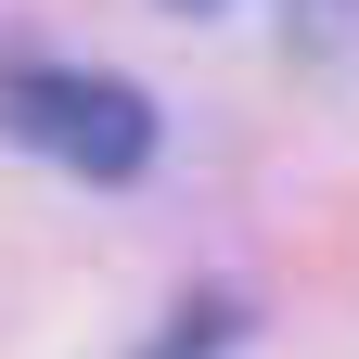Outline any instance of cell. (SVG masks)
<instances>
[{"mask_svg": "<svg viewBox=\"0 0 359 359\" xmlns=\"http://www.w3.org/2000/svg\"><path fill=\"white\" fill-rule=\"evenodd\" d=\"M218 346H231V308H218V295H205V308H180V334H167L154 359H218Z\"/></svg>", "mask_w": 359, "mask_h": 359, "instance_id": "obj_2", "label": "cell"}, {"mask_svg": "<svg viewBox=\"0 0 359 359\" xmlns=\"http://www.w3.org/2000/svg\"><path fill=\"white\" fill-rule=\"evenodd\" d=\"M0 142L52 154L77 180H128L154 154V103L128 77H90V65H13L0 77Z\"/></svg>", "mask_w": 359, "mask_h": 359, "instance_id": "obj_1", "label": "cell"}, {"mask_svg": "<svg viewBox=\"0 0 359 359\" xmlns=\"http://www.w3.org/2000/svg\"><path fill=\"white\" fill-rule=\"evenodd\" d=\"M180 13H218V0H180Z\"/></svg>", "mask_w": 359, "mask_h": 359, "instance_id": "obj_3", "label": "cell"}]
</instances>
